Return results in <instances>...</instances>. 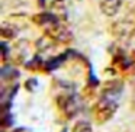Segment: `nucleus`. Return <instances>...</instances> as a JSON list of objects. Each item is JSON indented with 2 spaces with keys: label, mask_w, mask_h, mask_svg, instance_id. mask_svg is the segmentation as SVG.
<instances>
[{
  "label": "nucleus",
  "mask_w": 135,
  "mask_h": 132,
  "mask_svg": "<svg viewBox=\"0 0 135 132\" xmlns=\"http://www.w3.org/2000/svg\"><path fill=\"white\" fill-rule=\"evenodd\" d=\"M118 107L116 99H112L108 96H102V99L97 102L96 105V116L99 120H108L109 118H112V115L115 113Z\"/></svg>",
  "instance_id": "nucleus-1"
},
{
  "label": "nucleus",
  "mask_w": 135,
  "mask_h": 132,
  "mask_svg": "<svg viewBox=\"0 0 135 132\" xmlns=\"http://www.w3.org/2000/svg\"><path fill=\"white\" fill-rule=\"evenodd\" d=\"M45 32H47L48 35L54 39V41H58V42H64V44H65V42H68L71 39V32L65 26H62L61 23L54 25L52 28L47 29Z\"/></svg>",
  "instance_id": "nucleus-2"
},
{
  "label": "nucleus",
  "mask_w": 135,
  "mask_h": 132,
  "mask_svg": "<svg viewBox=\"0 0 135 132\" xmlns=\"http://www.w3.org/2000/svg\"><path fill=\"white\" fill-rule=\"evenodd\" d=\"M122 7V0H102L100 10L106 16H115Z\"/></svg>",
  "instance_id": "nucleus-3"
},
{
  "label": "nucleus",
  "mask_w": 135,
  "mask_h": 132,
  "mask_svg": "<svg viewBox=\"0 0 135 132\" xmlns=\"http://www.w3.org/2000/svg\"><path fill=\"white\" fill-rule=\"evenodd\" d=\"M73 132H91V125L87 120H79L74 125Z\"/></svg>",
  "instance_id": "nucleus-4"
}]
</instances>
